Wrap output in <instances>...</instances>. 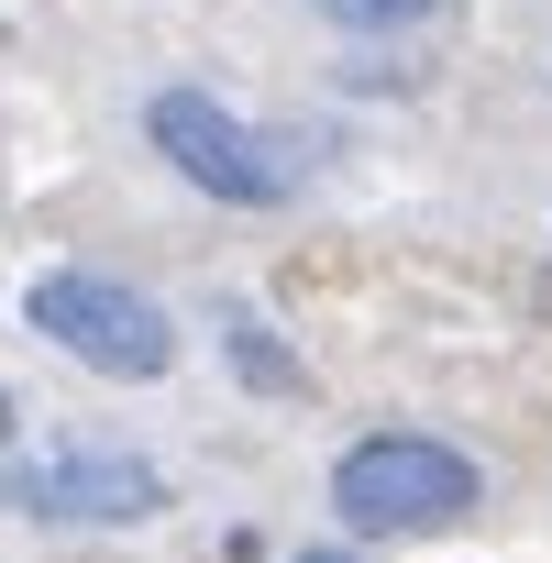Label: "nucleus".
<instances>
[{"label": "nucleus", "mask_w": 552, "mask_h": 563, "mask_svg": "<svg viewBox=\"0 0 552 563\" xmlns=\"http://www.w3.org/2000/svg\"><path fill=\"white\" fill-rule=\"evenodd\" d=\"M144 144L199 188V199H232V210H276L299 188V155L276 144V133H254L243 111H221L210 89H155L144 100Z\"/></svg>", "instance_id": "nucleus-3"}, {"label": "nucleus", "mask_w": 552, "mask_h": 563, "mask_svg": "<svg viewBox=\"0 0 552 563\" xmlns=\"http://www.w3.org/2000/svg\"><path fill=\"white\" fill-rule=\"evenodd\" d=\"M475 497H486V475H475L453 442H431V431H376V442H354V453L332 464V508H343V530H365V541L453 530Z\"/></svg>", "instance_id": "nucleus-1"}, {"label": "nucleus", "mask_w": 552, "mask_h": 563, "mask_svg": "<svg viewBox=\"0 0 552 563\" xmlns=\"http://www.w3.org/2000/svg\"><path fill=\"white\" fill-rule=\"evenodd\" d=\"M0 442H12V398H0Z\"/></svg>", "instance_id": "nucleus-8"}, {"label": "nucleus", "mask_w": 552, "mask_h": 563, "mask_svg": "<svg viewBox=\"0 0 552 563\" xmlns=\"http://www.w3.org/2000/svg\"><path fill=\"white\" fill-rule=\"evenodd\" d=\"M23 321H34L56 354H78L89 376H122V387H144V376L177 365V321H166L144 288H122V276H89V265L34 276V288H23Z\"/></svg>", "instance_id": "nucleus-2"}, {"label": "nucleus", "mask_w": 552, "mask_h": 563, "mask_svg": "<svg viewBox=\"0 0 552 563\" xmlns=\"http://www.w3.org/2000/svg\"><path fill=\"white\" fill-rule=\"evenodd\" d=\"M12 508L45 519V530H133L166 508V475L144 453H111V442H67V453H34L12 464Z\"/></svg>", "instance_id": "nucleus-4"}, {"label": "nucleus", "mask_w": 552, "mask_h": 563, "mask_svg": "<svg viewBox=\"0 0 552 563\" xmlns=\"http://www.w3.org/2000/svg\"><path fill=\"white\" fill-rule=\"evenodd\" d=\"M299 563H354V552H299Z\"/></svg>", "instance_id": "nucleus-7"}, {"label": "nucleus", "mask_w": 552, "mask_h": 563, "mask_svg": "<svg viewBox=\"0 0 552 563\" xmlns=\"http://www.w3.org/2000/svg\"><path fill=\"white\" fill-rule=\"evenodd\" d=\"M310 12H332L343 34H409V23L442 12V0H310Z\"/></svg>", "instance_id": "nucleus-5"}, {"label": "nucleus", "mask_w": 552, "mask_h": 563, "mask_svg": "<svg viewBox=\"0 0 552 563\" xmlns=\"http://www.w3.org/2000/svg\"><path fill=\"white\" fill-rule=\"evenodd\" d=\"M232 376H243V387H276V398L299 387V365L265 343V321H232Z\"/></svg>", "instance_id": "nucleus-6"}]
</instances>
